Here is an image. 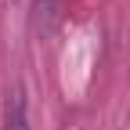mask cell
<instances>
[{
	"mask_svg": "<svg viewBox=\"0 0 130 130\" xmlns=\"http://www.w3.org/2000/svg\"><path fill=\"white\" fill-rule=\"evenodd\" d=\"M4 130H29V116H25V94H22V87H14V90L7 94Z\"/></svg>",
	"mask_w": 130,
	"mask_h": 130,
	"instance_id": "obj_1",
	"label": "cell"
}]
</instances>
